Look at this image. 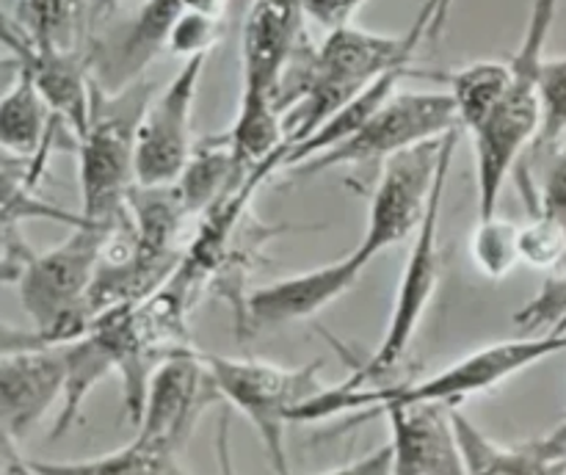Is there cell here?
Returning a JSON list of instances; mask_svg holds the SVG:
<instances>
[{"mask_svg": "<svg viewBox=\"0 0 566 475\" xmlns=\"http://www.w3.org/2000/svg\"><path fill=\"white\" fill-rule=\"evenodd\" d=\"M153 99L147 81L119 92H105L94 81L92 116L75 138L81 175V215L97 224H122L127 197L136 186V130L144 108Z\"/></svg>", "mask_w": 566, "mask_h": 475, "instance_id": "277c9868", "label": "cell"}, {"mask_svg": "<svg viewBox=\"0 0 566 475\" xmlns=\"http://www.w3.org/2000/svg\"><path fill=\"white\" fill-rule=\"evenodd\" d=\"M363 271L365 263L357 257V252H348L346 257L335 260V263H326L321 268L302 271V274L285 276V279L258 287V291L243 298V326L271 329V326L313 318L321 309L346 296L359 282Z\"/></svg>", "mask_w": 566, "mask_h": 475, "instance_id": "4fadbf2b", "label": "cell"}, {"mask_svg": "<svg viewBox=\"0 0 566 475\" xmlns=\"http://www.w3.org/2000/svg\"><path fill=\"white\" fill-rule=\"evenodd\" d=\"M64 392H61V412L55 418L53 434L61 436L75 425V420L81 418L83 401L88 398V392L99 384L108 373H116L114 359L108 357L103 342L92 335V331H83L75 340L64 342Z\"/></svg>", "mask_w": 566, "mask_h": 475, "instance_id": "44dd1931", "label": "cell"}, {"mask_svg": "<svg viewBox=\"0 0 566 475\" xmlns=\"http://www.w3.org/2000/svg\"><path fill=\"white\" fill-rule=\"evenodd\" d=\"M53 346L42 331L25 329V326H14L9 320H0V359L11 357V353H22V351H33V348H44Z\"/></svg>", "mask_w": 566, "mask_h": 475, "instance_id": "4dcf8cb0", "label": "cell"}, {"mask_svg": "<svg viewBox=\"0 0 566 475\" xmlns=\"http://www.w3.org/2000/svg\"><path fill=\"white\" fill-rule=\"evenodd\" d=\"M64 342L0 359V440L28 434L64 392Z\"/></svg>", "mask_w": 566, "mask_h": 475, "instance_id": "5bb4252c", "label": "cell"}, {"mask_svg": "<svg viewBox=\"0 0 566 475\" xmlns=\"http://www.w3.org/2000/svg\"><path fill=\"white\" fill-rule=\"evenodd\" d=\"M423 36L426 25L420 20L403 36L340 25L326 33L315 50L298 48L276 94L287 147L313 136L332 114L381 75L409 66Z\"/></svg>", "mask_w": 566, "mask_h": 475, "instance_id": "6da1fadb", "label": "cell"}, {"mask_svg": "<svg viewBox=\"0 0 566 475\" xmlns=\"http://www.w3.org/2000/svg\"><path fill=\"white\" fill-rule=\"evenodd\" d=\"M230 423H232L230 407H224V409H221L219 429H216V458H219L221 475H238V473H235V458H232Z\"/></svg>", "mask_w": 566, "mask_h": 475, "instance_id": "e575fe53", "label": "cell"}, {"mask_svg": "<svg viewBox=\"0 0 566 475\" xmlns=\"http://www.w3.org/2000/svg\"><path fill=\"white\" fill-rule=\"evenodd\" d=\"M182 11H186V0H147L136 20L119 36L111 59L103 64L99 86L105 92H119L142 81V72L147 70L149 61L169 44L171 28L180 20Z\"/></svg>", "mask_w": 566, "mask_h": 475, "instance_id": "9a60e30c", "label": "cell"}, {"mask_svg": "<svg viewBox=\"0 0 566 475\" xmlns=\"http://www.w3.org/2000/svg\"><path fill=\"white\" fill-rule=\"evenodd\" d=\"M448 177L451 175L440 180L429 202V210H426L423 221H420L412 235V249H409L407 263H403L385 337H381L379 348L368 359V365L354 373V379L363 381V384H374L376 379L387 376L401 362L403 353L412 346L415 335H418L420 320H423L431 298H434L437 282H440V213Z\"/></svg>", "mask_w": 566, "mask_h": 475, "instance_id": "30bf717a", "label": "cell"}, {"mask_svg": "<svg viewBox=\"0 0 566 475\" xmlns=\"http://www.w3.org/2000/svg\"><path fill=\"white\" fill-rule=\"evenodd\" d=\"M365 0H302L304 17L318 22L326 31H335L340 25H352L354 14L363 9Z\"/></svg>", "mask_w": 566, "mask_h": 475, "instance_id": "f546056e", "label": "cell"}, {"mask_svg": "<svg viewBox=\"0 0 566 475\" xmlns=\"http://www.w3.org/2000/svg\"><path fill=\"white\" fill-rule=\"evenodd\" d=\"M539 105V130L528 149L534 158L556 152L566 141V55L542 61Z\"/></svg>", "mask_w": 566, "mask_h": 475, "instance_id": "cb8c5ba5", "label": "cell"}, {"mask_svg": "<svg viewBox=\"0 0 566 475\" xmlns=\"http://www.w3.org/2000/svg\"><path fill=\"white\" fill-rule=\"evenodd\" d=\"M213 370L216 387L227 407L247 414L249 423L258 429L269 462L276 475H291L285 453V425L293 423L298 407L324 392L321 384V362L304 368H280L260 359H232L205 353Z\"/></svg>", "mask_w": 566, "mask_h": 475, "instance_id": "8992f818", "label": "cell"}, {"mask_svg": "<svg viewBox=\"0 0 566 475\" xmlns=\"http://www.w3.org/2000/svg\"><path fill=\"white\" fill-rule=\"evenodd\" d=\"M564 351L566 335H525L517 337V340H501L490 342L484 348H475V351L457 359V362L448 365L440 373L429 376L423 381H412V384L374 387L363 384V381L352 376L348 381L329 387L321 395L318 412L324 418H332V414L348 412V409L352 412L354 409L379 412V409L390 407V403L418 401H437L448 403V407H459L468 398L479 395V392H490L492 387L503 384L512 376L523 373V370L534 368V365Z\"/></svg>", "mask_w": 566, "mask_h": 475, "instance_id": "3957f363", "label": "cell"}, {"mask_svg": "<svg viewBox=\"0 0 566 475\" xmlns=\"http://www.w3.org/2000/svg\"><path fill=\"white\" fill-rule=\"evenodd\" d=\"M22 31V25L20 22L14 20V17H9L6 14L3 9H0V44H6V42H11V39L17 36V33Z\"/></svg>", "mask_w": 566, "mask_h": 475, "instance_id": "f35d334b", "label": "cell"}, {"mask_svg": "<svg viewBox=\"0 0 566 475\" xmlns=\"http://www.w3.org/2000/svg\"><path fill=\"white\" fill-rule=\"evenodd\" d=\"M64 127L33 77L22 70L20 81L0 99V144L22 155H50Z\"/></svg>", "mask_w": 566, "mask_h": 475, "instance_id": "e0dca14e", "label": "cell"}, {"mask_svg": "<svg viewBox=\"0 0 566 475\" xmlns=\"http://www.w3.org/2000/svg\"><path fill=\"white\" fill-rule=\"evenodd\" d=\"M451 83V97L457 105L459 130L473 136L490 114L495 110L497 99L506 92L509 83V61H475V64L462 66V70L448 75Z\"/></svg>", "mask_w": 566, "mask_h": 475, "instance_id": "603a6c76", "label": "cell"}, {"mask_svg": "<svg viewBox=\"0 0 566 475\" xmlns=\"http://www.w3.org/2000/svg\"><path fill=\"white\" fill-rule=\"evenodd\" d=\"M180 453L164 451L144 440L111 451L105 456L77 462H28L36 475H191L180 464Z\"/></svg>", "mask_w": 566, "mask_h": 475, "instance_id": "ffe728a7", "label": "cell"}, {"mask_svg": "<svg viewBox=\"0 0 566 475\" xmlns=\"http://www.w3.org/2000/svg\"><path fill=\"white\" fill-rule=\"evenodd\" d=\"M119 224L83 221L72 226L59 246L28 260L20 282L22 309L33 329L42 331L53 346L70 342L88 329L86 298L103 263L111 232Z\"/></svg>", "mask_w": 566, "mask_h": 475, "instance_id": "5b68a950", "label": "cell"}, {"mask_svg": "<svg viewBox=\"0 0 566 475\" xmlns=\"http://www.w3.org/2000/svg\"><path fill=\"white\" fill-rule=\"evenodd\" d=\"M473 260L479 271L490 279H503L520 263V226L492 219H479L473 232Z\"/></svg>", "mask_w": 566, "mask_h": 475, "instance_id": "d4e9b609", "label": "cell"}, {"mask_svg": "<svg viewBox=\"0 0 566 475\" xmlns=\"http://www.w3.org/2000/svg\"><path fill=\"white\" fill-rule=\"evenodd\" d=\"M50 155H22L0 144V215H6L14 224L31 219L55 221L64 226L83 224L81 213L59 208L39 197V182H42L44 169H48Z\"/></svg>", "mask_w": 566, "mask_h": 475, "instance_id": "ac0fdd59", "label": "cell"}, {"mask_svg": "<svg viewBox=\"0 0 566 475\" xmlns=\"http://www.w3.org/2000/svg\"><path fill=\"white\" fill-rule=\"evenodd\" d=\"M539 442L553 458H566V414H564L562 423H558V429L553 431V434H547L545 440H539Z\"/></svg>", "mask_w": 566, "mask_h": 475, "instance_id": "8d00e7d4", "label": "cell"}, {"mask_svg": "<svg viewBox=\"0 0 566 475\" xmlns=\"http://www.w3.org/2000/svg\"><path fill=\"white\" fill-rule=\"evenodd\" d=\"M536 208H539L536 213L553 219L566 232V141L553 152L542 186V202Z\"/></svg>", "mask_w": 566, "mask_h": 475, "instance_id": "f1b7e54d", "label": "cell"}, {"mask_svg": "<svg viewBox=\"0 0 566 475\" xmlns=\"http://www.w3.org/2000/svg\"><path fill=\"white\" fill-rule=\"evenodd\" d=\"M116 3H119V0H94V3H92V14H94V17L105 14V11L114 9Z\"/></svg>", "mask_w": 566, "mask_h": 475, "instance_id": "60d3db41", "label": "cell"}, {"mask_svg": "<svg viewBox=\"0 0 566 475\" xmlns=\"http://www.w3.org/2000/svg\"><path fill=\"white\" fill-rule=\"evenodd\" d=\"M459 138L462 130H451L442 138L415 144L381 163L379 186L370 197L365 235L354 249L365 265L385 249L415 235L437 186L442 177L451 175Z\"/></svg>", "mask_w": 566, "mask_h": 475, "instance_id": "52a82bcc", "label": "cell"}, {"mask_svg": "<svg viewBox=\"0 0 566 475\" xmlns=\"http://www.w3.org/2000/svg\"><path fill=\"white\" fill-rule=\"evenodd\" d=\"M451 414L468 475H566V458H553L539 440L525 445H501L490 440L459 407H453Z\"/></svg>", "mask_w": 566, "mask_h": 475, "instance_id": "2e32d148", "label": "cell"}, {"mask_svg": "<svg viewBox=\"0 0 566 475\" xmlns=\"http://www.w3.org/2000/svg\"><path fill=\"white\" fill-rule=\"evenodd\" d=\"M221 20H224V17L186 9L180 14V20L175 22V28H171L166 50H171L175 55H182V59L208 55L210 48L221 39V31H224V22Z\"/></svg>", "mask_w": 566, "mask_h": 475, "instance_id": "83f0119b", "label": "cell"}, {"mask_svg": "<svg viewBox=\"0 0 566 475\" xmlns=\"http://www.w3.org/2000/svg\"><path fill=\"white\" fill-rule=\"evenodd\" d=\"M219 401L221 392L205 353L182 348L164 359L149 379L136 436L164 451L180 453L202 414Z\"/></svg>", "mask_w": 566, "mask_h": 475, "instance_id": "8fae6325", "label": "cell"}, {"mask_svg": "<svg viewBox=\"0 0 566 475\" xmlns=\"http://www.w3.org/2000/svg\"><path fill=\"white\" fill-rule=\"evenodd\" d=\"M6 475H36V473H33L31 464H28L25 458H20L14 451H9V456H6Z\"/></svg>", "mask_w": 566, "mask_h": 475, "instance_id": "ab89813d", "label": "cell"}, {"mask_svg": "<svg viewBox=\"0 0 566 475\" xmlns=\"http://www.w3.org/2000/svg\"><path fill=\"white\" fill-rule=\"evenodd\" d=\"M566 257V232L547 215L536 213L534 221L520 226V260L534 268H556Z\"/></svg>", "mask_w": 566, "mask_h": 475, "instance_id": "4316f807", "label": "cell"}, {"mask_svg": "<svg viewBox=\"0 0 566 475\" xmlns=\"http://www.w3.org/2000/svg\"><path fill=\"white\" fill-rule=\"evenodd\" d=\"M556 9L558 0H534L523 42L509 61L506 92L501 94L490 119L470 136L475 149L479 219L495 215L506 177L512 175L525 149H531L539 130V72Z\"/></svg>", "mask_w": 566, "mask_h": 475, "instance_id": "7a4b0ae2", "label": "cell"}, {"mask_svg": "<svg viewBox=\"0 0 566 475\" xmlns=\"http://www.w3.org/2000/svg\"><path fill=\"white\" fill-rule=\"evenodd\" d=\"M326 475H392V451H390V442L376 451L365 453L363 458L352 464H343V467L329 469Z\"/></svg>", "mask_w": 566, "mask_h": 475, "instance_id": "1f68e13d", "label": "cell"}, {"mask_svg": "<svg viewBox=\"0 0 566 475\" xmlns=\"http://www.w3.org/2000/svg\"><path fill=\"white\" fill-rule=\"evenodd\" d=\"M514 324L525 335H566V274L547 276L536 296L514 313Z\"/></svg>", "mask_w": 566, "mask_h": 475, "instance_id": "484cf974", "label": "cell"}, {"mask_svg": "<svg viewBox=\"0 0 566 475\" xmlns=\"http://www.w3.org/2000/svg\"><path fill=\"white\" fill-rule=\"evenodd\" d=\"M208 55L186 59L144 108L136 130V186H175L193 158V105Z\"/></svg>", "mask_w": 566, "mask_h": 475, "instance_id": "9c48e42d", "label": "cell"}, {"mask_svg": "<svg viewBox=\"0 0 566 475\" xmlns=\"http://www.w3.org/2000/svg\"><path fill=\"white\" fill-rule=\"evenodd\" d=\"M22 70H25V64H22L20 55H14V53L0 55V99H3L6 94L11 92V86L20 81Z\"/></svg>", "mask_w": 566, "mask_h": 475, "instance_id": "d590c367", "label": "cell"}, {"mask_svg": "<svg viewBox=\"0 0 566 475\" xmlns=\"http://www.w3.org/2000/svg\"><path fill=\"white\" fill-rule=\"evenodd\" d=\"M451 130H459V119L448 92H392L352 138L313 155L293 171L298 177H313L335 166L385 163L392 155L442 138Z\"/></svg>", "mask_w": 566, "mask_h": 475, "instance_id": "ba28073f", "label": "cell"}, {"mask_svg": "<svg viewBox=\"0 0 566 475\" xmlns=\"http://www.w3.org/2000/svg\"><path fill=\"white\" fill-rule=\"evenodd\" d=\"M453 407L437 401L379 409L390 425L392 475H468Z\"/></svg>", "mask_w": 566, "mask_h": 475, "instance_id": "7c38bea8", "label": "cell"}, {"mask_svg": "<svg viewBox=\"0 0 566 475\" xmlns=\"http://www.w3.org/2000/svg\"><path fill=\"white\" fill-rule=\"evenodd\" d=\"M407 72H409V66L381 75L379 81L370 83L365 92H359L352 103H346L340 110H337V114H332L329 119H326L324 125L313 133V136H307L304 141L293 144V147H285V152H282V160H280V169H296L298 163H304V160L313 158V155L324 152V149H329V147H337L340 141L352 138L354 133H357L359 127H363L365 122H368L370 116H374L376 110L387 103V97L396 92L398 83H401V77L407 75Z\"/></svg>", "mask_w": 566, "mask_h": 475, "instance_id": "d6986e66", "label": "cell"}, {"mask_svg": "<svg viewBox=\"0 0 566 475\" xmlns=\"http://www.w3.org/2000/svg\"><path fill=\"white\" fill-rule=\"evenodd\" d=\"M92 17L86 0H17L14 20L39 48L83 50Z\"/></svg>", "mask_w": 566, "mask_h": 475, "instance_id": "7402d4cb", "label": "cell"}, {"mask_svg": "<svg viewBox=\"0 0 566 475\" xmlns=\"http://www.w3.org/2000/svg\"><path fill=\"white\" fill-rule=\"evenodd\" d=\"M0 246H28L20 232V224L9 221L6 215H0Z\"/></svg>", "mask_w": 566, "mask_h": 475, "instance_id": "74e56055", "label": "cell"}, {"mask_svg": "<svg viewBox=\"0 0 566 475\" xmlns=\"http://www.w3.org/2000/svg\"><path fill=\"white\" fill-rule=\"evenodd\" d=\"M451 9H453V0H426L423 9H420L418 14L426 25L423 39L437 42V39L442 36V31H446L448 25V17H451Z\"/></svg>", "mask_w": 566, "mask_h": 475, "instance_id": "836d02e7", "label": "cell"}, {"mask_svg": "<svg viewBox=\"0 0 566 475\" xmlns=\"http://www.w3.org/2000/svg\"><path fill=\"white\" fill-rule=\"evenodd\" d=\"M31 257V246H0V285H17Z\"/></svg>", "mask_w": 566, "mask_h": 475, "instance_id": "d6a6232c", "label": "cell"}]
</instances>
